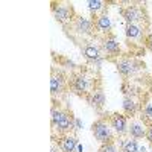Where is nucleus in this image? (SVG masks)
I'll return each instance as SVG.
<instances>
[{
  "label": "nucleus",
  "mask_w": 152,
  "mask_h": 152,
  "mask_svg": "<svg viewBox=\"0 0 152 152\" xmlns=\"http://www.w3.org/2000/svg\"><path fill=\"white\" fill-rule=\"evenodd\" d=\"M64 31L66 34L72 38V40L76 43V44H81L79 41L82 40L84 41V46L87 44L85 38H90L94 35V20L90 18V17H84V15H76L75 20L64 26Z\"/></svg>",
  "instance_id": "f257e3e1"
},
{
  "label": "nucleus",
  "mask_w": 152,
  "mask_h": 152,
  "mask_svg": "<svg viewBox=\"0 0 152 152\" xmlns=\"http://www.w3.org/2000/svg\"><path fill=\"white\" fill-rule=\"evenodd\" d=\"M69 85L75 94L85 97L96 88V79L93 75L88 73V70L81 69L79 72H75L72 75V78L69 79Z\"/></svg>",
  "instance_id": "f03ea898"
},
{
  "label": "nucleus",
  "mask_w": 152,
  "mask_h": 152,
  "mask_svg": "<svg viewBox=\"0 0 152 152\" xmlns=\"http://www.w3.org/2000/svg\"><path fill=\"white\" fill-rule=\"evenodd\" d=\"M67 87H70L67 76L59 69L52 67V76H50V96H52V100H56V99L59 100L66 94Z\"/></svg>",
  "instance_id": "7ed1b4c3"
},
{
  "label": "nucleus",
  "mask_w": 152,
  "mask_h": 152,
  "mask_svg": "<svg viewBox=\"0 0 152 152\" xmlns=\"http://www.w3.org/2000/svg\"><path fill=\"white\" fill-rule=\"evenodd\" d=\"M52 14H53V18L61 24L62 28L70 24L76 17L75 8L69 2H53L52 3Z\"/></svg>",
  "instance_id": "20e7f679"
},
{
  "label": "nucleus",
  "mask_w": 152,
  "mask_h": 152,
  "mask_svg": "<svg viewBox=\"0 0 152 152\" xmlns=\"http://www.w3.org/2000/svg\"><path fill=\"white\" fill-rule=\"evenodd\" d=\"M91 132L94 135V138L99 143H110L114 142V134H113V128L111 125L105 120V119H99L91 125Z\"/></svg>",
  "instance_id": "39448f33"
},
{
  "label": "nucleus",
  "mask_w": 152,
  "mask_h": 152,
  "mask_svg": "<svg viewBox=\"0 0 152 152\" xmlns=\"http://www.w3.org/2000/svg\"><path fill=\"white\" fill-rule=\"evenodd\" d=\"M116 67H117V72L123 76V78H131V76H134L138 70L145 69V64L138 62L134 58H122L116 62Z\"/></svg>",
  "instance_id": "423d86ee"
},
{
  "label": "nucleus",
  "mask_w": 152,
  "mask_h": 152,
  "mask_svg": "<svg viewBox=\"0 0 152 152\" xmlns=\"http://www.w3.org/2000/svg\"><path fill=\"white\" fill-rule=\"evenodd\" d=\"M75 120L76 119L73 116V113L69 108H66L64 110V114H62V117H61V120L58 122V125L52 129L53 135L58 134V137H62V135H67V134L73 132L75 131Z\"/></svg>",
  "instance_id": "0eeeda50"
},
{
  "label": "nucleus",
  "mask_w": 152,
  "mask_h": 152,
  "mask_svg": "<svg viewBox=\"0 0 152 152\" xmlns=\"http://www.w3.org/2000/svg\"><path fill=\"white\" fill-rule=\"evenodd\" d=\"M120 14L123 15L126 24H131V23H140L143 20H146L145 17V11L142 9L140 5H129V6H126L125 9L120 11Z\"/></svg>",
  "instance_id": "6e6552de"
},
{
  "label": "nucleus",
  "mask_w": 152,
  "mask_h": 152,
  "mask_svg": "<svg viewBox=\"0 0 152 152\" xmlns=\"http://www.w3.org/2000/svg\"><path fill=\"white\" fill-rule=\"evenodd\" d=\"M110 125L113 131L116 132L117 135H125L129 129V125H128V119H126L125 114H120V113H114L111 114L110 117Z\"/></svg>",
  "instance_id": "1a4fd4ad"
},
{
  "label": "nucleus",
  "mask_w": 152,
  "mask_h": 152,
  "mask_svg": "<svg viewBox=\"0 0 152 152\" xmlns=\"http://www.w3.org/2000/svg\"><path fill=\"white\" fill-rule=\"evenodd\" d=\"M100 49L97 44H94L93 41L87 43L85 46H82V55L85 58V61L93 62V64H99L102 61V55H100Z\"/></svg>",
  "instance_id": "9d476101"
},
{
  "label": "nucleus",
  "mask_w": 152,
  "mask_h": 152,
  "mask_svg": "<svg viewBox=\"0 0 152 152\" xmlns=\"http://www.w3.org/2000/svg\"><path fill=\"white\" fill-rule=\"evenodd\" d=\"M85 100H87L88 104H90L91 108H94L96 111H100V110L104 108L105 102H107V97H105V93H104L102 88H100V87H96L90 94L85 96Z\"/></svg>",
  "instance_id": "9b49d317"
},
{
  "label": "nucleus",
  "mask_w": 152,
  "mask_h": 152,
  "mask_svg": "<svg viewBox=\"0 0 152 152\" xmlns=\"http://www.w3.org/2000/svg\"><path fill=\"white\" fill-rule=\"evenodd\" d=\"M111 29H113V21L108 17L107 12L102 15H99L97 18H94V31L99 35L108 37V35H111Z\"/></svg>",
  "instance_id": "f8f14e48"
},
{
  "label": "nucleus",
  "mask_w": 152,
  "mask_h": 152,
  "mask_svg": "<svg viewBox=\"0 0 152 152\" xmlns=\"http://www.w3.org/2000/svg\"><path fill=\"white\" fill-rule=\"evenodd\" d=\"M78 143H79V142H78V137H76V134L70 132V134H67V135L59 137L58 148L61 149V152H75Z\"/></svg>",
  "instance_id": "ddd939ff"
},
{
  "label": "nucleus",
  "mask_w": 152,
  "mask_h": 152,
  "mask_svg": "<svg viewBox=\"0 0 152 152\" xmlns=\"http://www.w3.org/2000/svg\"><path fill=\"white\" fill-rule=\"evenodd\" d=\"M100 49H102L104 52L110 53V55H119L120 53V44H119V41L116 40V37H114L113 34L102 38Z\"/></svg>",
  "instance_id": "4468645a"
},
{
  "label": "nucleus",
  "mask_w": 152,
  "mask_h": 152,
  "mask_svg": "<svg viewBox=\"0 0 152 152\" xmlns=\"http://www.w3.org/2000/svg\"><path fill=\"white\" fill-rule=\"evenodd\" d=\"M123 113L125 116L128 117H132L135 116V114L138 113V110H140V104H138V100L134 97V94H128L123 97Z\"/></svg>",
  "instance_id": "2eb2a0df"
},
{
  "label": "nucleus",
  "mask_w": 152,
  "mask_h": 152,
  "mask_svg": "<svg viewBox=\"0 0 152 152\" xmlns=\"http://www.w3.org/2000/svg\"><path fill=\"white\" fill-rule=\"evenodd\" d=\"M125 34H126V38H128V40H140V38L145 35V26L140 24V23L126 24Z\"/></svg>",
  "instance_id": "dca6fc26"
},
{
  "label": "nucleus",
  "mask_w": 152,
  "mask_h": 152,
  "mask_svg": "<svg viewBox=\"0 0 152 152\" xmlns=\"http://www.w3.org/2000/svg\"><path fill=\"white\" fill-rule=\"evenodd\" d=\"M105 2H102V0H88L87 2V6L88 9H90L91 12V18H97L99 15L105 14Z\"/></svg>",
  "instance_id": "f3484780"
},
{
  "label": "nucleus",
  "mask_w": 152,
  "mask_h": 152,
  "mask_svg": "<svg viewBox=\"0 0 152 152\" xmlns=\"http://www.w3.org/2000/svg\"><path fill=\"white\" fill-rule=\"evenodd\" d=\"M64 110L66 108H62L59 105V100H52V111H50V125H52V129L61 120L62 114H64Z\"/></svg>",
  "instance_id": "a211bd4d"
},
{
  "label": "nucleus",
  "mask_w": 152,
  "mask_h": 152,
  "mask_svg": "<svg viewBox=\"0 0 152 152\" xmlns=\"http://www.w3.org/2000/svg\"><path fill=\"white\" fill-rule=\"evenodd\" d=\"M128 134L132 138H143V137H146V128H145V125H142L140 122H131Z\"/></svg>",
  "instance_id": "6ab92c4d"
},
{
  "label": "nucleus",
  "mask_w": 152,
  "mask_h": 152,
  "mask_svg": "<svg viewBox=\"0 0 152 152\" xmlns=\"http://www.w3.org/2000/svg\"><path fill=\"white\" fill-rule=\"evenodd\" d=\"M138 143L134 140V138H129V140H120V151L122 152H138Z\"/></svg>",
  "instance_id": "aec40b11"
},
{
  "label": "nucleus",
  "mask_w": 152,
  "mask_h": 152,
  "mask_svg": "<svg viewBox=\"0 0 152 152\" xmlns=\"http://www.w3.org/2000/svg\"><path fill=\"white\" fill-rule=\"evenodd\" d=\"M142 119L152 122V105H151V104H146L145 108L142 110Z\"/></svg>",
  "instance_id": "412c9836"
},
{
  "label": "nucleus",
  "mask_w": 152,
  "mask_h": 152,
  "mask_svg": "<svg viewBox=\"0 0 152 152\" xmlns=\"http://www.w3.org/2000/svg\"><path fill=\"white\" fill-rule=\"evenodd\" d=\"M97 152H117V148L114 145V142H110V143H105L100 146Z\"/></svg>",
  "instance_id": "4be33fe9"
},
{
  "label": "nucleus",
  "mask_w": 152,
  "mask_h": 152,
  "mask_svg": "<svg viewBox=\"0 0 152 152\" xmlns=\"http://www.w3.org/2000/svg\"><path fill=\"white\" fill-rule=\"evenodd\" d=\"M145 138L152 145V122L148 125V128H146V137H145Z\"/></svg>",
  "instance_id": "5701e85b"
},
{
  "label": "nucleus",
  "mask_w": 152,
  "mask_h": 152,
  "mask_svg": "<svg viewBox=\"0 0 152 152\" xmlns=\"http://www.w3.org/2000/svg\"><path fill=\"white\" fill-rule=\"evenodd\" d=\"M145 46L152 52V34H148V35L145 37Z\"/></svg>",
  "instance_id": "b1692460"
},
{
  "label": "nucleus",
  "mask_w": 152,
  "mask_h": 152,
  "mask_svg": "<svg viewBox=\"0 0 152 152\" xmlns=\"http://www.w3.org/2000/svg\"><path fill=\"white\" fill-rule=\"evenodd\" d=\"M81 128H82V122H81L79 119H76V120H75V131H79Z\"/></svg>",
  "instance_id": "393cba45"
},
{
  "label": "nucleus",
  "mask_w": 152,
  "mask_h": 152,
  "mask_svg": "<svg viewBox=\"0 0 152 152\" xmlns=\"http://www.w3.org/2000/svg\"><path fill=\"white\" fill-rule=\"evenodd\" d=\"M50 152H61V149H59V148H56V145L53 143V146H52V149H50Z\"/></svg>",
  "instance_id": "a878e982"
},
{
  "label": "nucleus",
  "mask_w": 152,
  "mask_h": 152,
  "mask_svg": "<svg viewBox=\"0 0 152 152\" xmlns=\"http://www.w3.org/2000/svg\"><path fill=\"white\" fill-rule=\"evenodd\" d=\"M75 152H84V148H82V145H79L78 143V146H76V151Z\"/></svg>",
  "instance_id": "bb28decb"
},
{
  "label": "nucleus",
  "mask_w": 152,
  "mask_h": 152,
  "mask_svg": "<svg viewBox=\"0 0 152 152\" xmlns=\"http://www.w3.org/2000/svg\"><path fill=\"white\" fill-rule=\"evenodd\" d=\"M138 152H146V148L145 146H140V148H138Z\"/></svg>",
  "instance_id": "cd10ccee"
}]
</instances>
